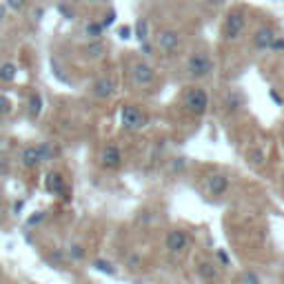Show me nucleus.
<instances>
[{
    "mask_svg": "<svg viewBox=\"0 0 284 284\" xmlns=\"http://www.w3.org/2000/svg\"><path fill=\"white\" fill-rule=\"evenodd\" d=\"M164 247H167L169 253H182L189 247V235H186V231H182V229L169 231L167 238H164Z\"/></svg>",
    "mask_w": 284,
    "mask_h": 284,
    "instance_id": "7",
    "label": "nucleus"
},
{
    "mask_svg": "<svg viewBox=\"0 0 284 284\" xmlns=\"http://www.w3.org/2000/svg\"><path fill=\"white\" fill-rule=\"evenodd\" d=\"M87 2H93V4H96V2H102V0H87Z\"/></svg>",
    "mask_w": 284,
    "mask_h": 284,
    "instance_id": "34",
    "label": "nucleus"
},
{
    "mask_svg": "<svg viewBox=\"0 0 284 284\" xmlns=\"http://www.w3.org/2000/svg\"><path fill=\"white\" fill-rule=\"evenodd\" d=\"M131 78L138 87H149V84L155 80V71L149 62L138 60V62H133V67H131Z\"/></svg>",
    "mask_w": 284,
    "mask_h": 284,
    "instance_id": "6",
    "label": "nucleus"
},
{
    "mask_svg": "<svg viewBox=\"0 0 284 284\" xmlns=\"http://www.w3.org/2000/svg\"><path fill=\"white\" fill-rule=\"evenodd\" d=\"M100 164H102L105 169H109V171H115V169L122 167V151H120V146L106 144L105 149H102Z\"/></svg>",
    "mask_w": 284,
    "mask_h": 284,
    "instance_id": "8",
    "label": "nucleus"
},
{
    "mask_svg": "<svg viewBox=\"0 0 284 284\" xmlns=\"http://www.w3.org/2000/svg\"><path fill=\"white\" fill-rule=\"evenodd\" d=\"M186 71H189V75L195 80L209 78V75L213 73V60L204 51H195V53H191L189 60H186Z\"/></svg>",
    "mask_w": 284,
    "mask_h": 284,
    "instance_id": "1",
    "label": "nucleus"
},
{
    "mask_svg": "<svg viewBox=\"0 0 284 284\" xmlns=\"http://www.w3.org/2000/svg\"><path fill=\"white\" fill-rule=\"evenodd\" d=\"M136 36H138V40H140V42H146V38H149V22H146V20H138Z\"/></svg>",
    "mask_w": 284,
    "mask_h": 284,
    "instance_id": "21",
    "label": "nucleus"
},
{
    "mask_svg": "<svg viewBox=\"0 0 284 284\" xmlns=\"http://www.w3.org/2000/svg\"><path fill=\"white\" fill-rule=\"evenodd\" d=\"M113 91H115V82L111 78H106V75H102V78H98L96 82H93V96L100 98V100L109 98Z\"/></svg>",
    "mask_w": 284,
    "mask_h": 284,
    "instance_id": "11",
    "label": "nucleus"
},
{
    "mask_svg": "<svg viewBox=\"0 0 284 284\" xmlns=\"http://www.w3.org/2000/svg\"><path fill=\"white\" fill-rule=\"evenodd\" d=\"M244 27H247V18L242 11H231L226 16V25H224V38L226 40H238L242 36Z\"/></svg>",
    "mask_w": 284,
    "mask_h": 284,
    "instance_id": "5",
    "label": "nucleus"
},
{
    "mask_svg": "<svg viewBox=\"0 0 284 284\" xmlns=\"http://www.w3.org/2000/svg\"><path fill=\"white\" fill-rule=\"evenodd\" d=\"M40 111H42V98L38 93H31L29 96V115L31 118H38Z\"/></svg>",
    "mask_w": 284,
    "mask_h": 284,
    "instance_id": "15",
    "label": "nucleus"
},
{
    "mask_svg": "<svg viewBox=\"0 0 284 284\" xmlns=\"http://www.w3.org/2000/svg\"><path fill=\"white\" fill-rule=\"evenodd\" d=\"M113 18H115V13H113V11H111V13H109V16H106V18H105V22H102V27H109V25H111V22H113Z\"/></svg>",
    "mask_w": 284,
    "mask_h": 284,
    "instance_id": "31",
    "label": "nucleus"
},
{
    "mask_svg": "<svg viewBox=\"0 0 284 284\" xmlns=\"http://www.w3.org/2000/svg\"><path fill=\"white\" fill-rule=\"evenodd\" d=\"M9 111H11V100H9L7 96H0V118L7 115Z\"/></svg>",
    "mask_w": 284,
    "mask_h": 284,
    "instance_id": "25",
    "label": "nucleus"
},
{
    "mask_svg": "<svg viewBox=\"0 0 284 284\" xmlns=\"http://www.w3.org/2000/svg\"><path fill=\"white\" fill-rule=\"evenodd\" d=\"M42 217H44V213H42V211H38L36 215H31V217H29V222H27V224H38V222L42 220Z\"/></svg>",
    "mask_w": 284,
    "mask_h": 284,
    "instance_id": "29",
    "label": "nucleus"
},
{
    "mask_svg": "<svg viewBox=\"0 0 284 284\" xmlns=\"http://www.w3.org/2000/svg\"><path fill=\"white\" fill-rule=\"evenodd\" d=\"M198 273H200V278L209 280V282H213V280L220 278V271H217V264H213V262H202V264L198 266Z\"/></svg>",
    "mask_w": 284,
    "mask_h": 284,
    "instance_id": "14",
    "label": "nucleus"
},
{
    "mask_svg": "<svg viewBox=\"0 0 284 284\" xmlns=\"http://www.w3.org/2000/svg\"><path fill=\"white\" fill-rule=\"evenodd\" d=\"M184 109L191 115H204L209 111V93L202 87H193L184 96Z\"/></svg>",
    "mask_w": 284,
    "mask_h": 284,
    "instance_id": "2",
    "label": "nucleus"
},
{
    "mask_svg": "<svg viewBox=\"0 0 284 284\" xmlns=\"http://www.w3.org/2000/svg\"><path fill=\"white\" fill-rule=\"evenodd\" d=\"M207 191L209 195H224L229 191V178L222 176V173H213V176L207 178Z\"/></svg>",
    "mask_w": 284,
    "mask_h": 284,
    "instance_id": "9",
    "label": "nucleus"
},
{
    "mask_svg": "<svg viewBox=\"0 0 284 284\" xmlns=\"http://www.w3.org/2000/svg\"><path fill=\"white\" fill-rule=\"evenodd\" d=\"M20 160L22 164H25L27 169H36L40 162H42V158H40V149L38 146H25L20 153Z\"/></svg>",
    "mask_w": 284,
    "mask_h": 284,
    "instance_id": "12",
    "label": "nucleus"
},
{
    "mask_svg": "<svg viewBox=\"0 0 284 284\" xmlns=\"http://www.w3.org/2000/svg\"><path fill=\"white\" fill-rule=\"evenodd\" d=\"M44 186H47L49 193H62V191H65V178H62V173H58V171L47 173Z\"/></svg>",
    "mask_w": 284,
    "mask_h": 284,
    "instance_id": "13",
    "label": "nucleus"
},
{
    "mask_svg": "<svg viewBox=\"0 0 284 284\" xmlns=\"http://www.w3.org/2000/svg\"><path fill=\"white\" fill-rule=\"evenodd\" d=\"M269 49H273V51H280V49H284V38H280V36H278V38L273 40V44H271Z\"/></svg>",
    "mask_w": 284,
    "mask_h": 284,
    "instance_id": "27",
    "label": "nucleus"
},
{
    "mask_svg": "<svg viewBox=\"0 0 284 284\" xmlns=\"http://www.w3.org/2000/svg\"><path fill=\"white\" fill-rule=\"evenodd\" d=\"M38 149H40V158H42V162H47V160H51V158H53V153H56V151L51 149V144H49V142H44V144H40Z\"/></svg>",
    "mask_w": 284,
    "mask_h": 284,
    "instance_id": "23",
    "label": "nucleus"
},
{
    "mask_svg": "<svg viewBox=\"0 0 284 284\" xmlns=\"http://www.w3.org/2000/svg\"><path fill=\"white\" fill-rule=\"evenodd\" d=\"M93 266H96L98 271H102V273H106V275H115L113 264H111V262H106V260H96V262H93Z\"/></svg>",
    "mask_w": 284,
    "mask_h": 284,
    "instance_id": "22",
    "label": "nucleus"
},
{
    "mask_svg": "<svg viewBox=\"0 0 284 284\" xmlns=\"http://www.w3.org/2000/svg\"><path fill=\"white\" fill-rule=\"evenodd\" d=\"M4 173H7V162H4V160L0 158V178H2Z\"/></svg>",
    "mask_w": 284,
    "mask_h": 284,
    "instance_id": "32",
    "label": "nucleus"
},
{
    "mask_svg": "<svg viewBox=\"0 0 284 284\" xmlns=\"http://www.w3.org/2000/svg\"><path fill=\"white\" fill-rule=\"evenodd\" d=\"M87 56L89 58H100L102 53H105V44H102V40H93V42H89L87 44Z\"/></svg>",
    "mask_w": 284,
    "mask_h": 284,
    "instance_id": "19",
    "label": "nucleus"
},
{
    "mask_svg": "<svg viewBox=\"0 0 284 284\" xmlns=\"http://www.w3.org/2000/svg\"><path fill=\"white\" fill-rule=\"evenodd\" d=\"M155 47L160 49L162 53L167 56H176L182 47V40H180V34L173 29H162L155 34Z\"/></svg>",
    "mask_w": 284,
    "mask_h": 284,
    "instance_id": "4",
    "label": "nucleus"
},
{
    "mask_svg": "<svg viewBox=\"0 0 284 284\" xmlns=\"http://www.w3.org/2000/svg\"><path fill=\"white\" fill-rule=\"evenodd\" d=\"M102 29H105V27H102V22H89V25L84 27L87 36H89V38H93V40L100 38V36H102Z\"/></svg>",
    "mask_w": 284,
    "mask_h": 284,
    "instance_id": "20",
    "label": "nucleus"
},
{
    "mask_svg": "<svg viewBox=\"0 0 284 284\" xmlns=\"http://www.w3.org/2000/svg\"><path fill=\"white\" fill-rule=\"evenodd\" d=\"M58 11H60V13H65L67 18H73V11H71V9L67 7V4H60V7H58Z\"/></svg>",
    "mask_w": 284,
    "mask_h": 284,
    "instance_id": "30",
    "label": "nucleus"
},
{
    "mask_svg": "<svg viewBox=\"0 0 284 284\" xmlns=\"http://www.w3.org/2000/svg\"><path fill=\"white\" fill-rule=\"evenodd\" d=\"M247 158L251 160L255 167H260V164H264V160H266V153L262 149H257V146H251V149L247 151Z\"/></svg>",
    "mask_w": 284,
    "mask_h": 284,
    "instance_id": "18",
    "label": "nucleus"
},
{
    "mask_svg": "<svg viewBox=\"0 0 284 284\" xmlns=\"http://www.w3.org/2000/svg\"><path fill=\"white\" fill-rule=\"evenodd\" d=\"M118 34H120V38H122V40L131 38V27H127V25H124V27H120V31H118Z\"/></svg>",
    "mask_w": 284,
    "mask_h": 284,
    "instance_id": "28",
    "label": "nucleus"
},
{
    "mask_svg": "<svg viewBox=\"0 0 284 284\" xmlns=\"http://www.w3.org/2000/svg\"><path fill=\"white\" fill-rule=\"evenodd\" d=\"M69 253H71V257H73V260H82V257H84L82 244H71V247H69Z\"/></svg>",
    "mask_w": 284,
    "mask_h": 284,
    "instance_id": "24",
    "label": "nucleus"
},
{
    "mask_svg": "<svg viewBox=\"0 0 284 284\" xmlns=\"http://www.w3.org/2000/svg\"><path fill=\"white\" fill-rule=\"evenodd\" d=\"M4 16H7V7H4V4H0V22L4 20Z\"/></svg>",
    "mask_w": 284,
    "mask_h": 284,
    "instance_id": "33",
    "label": "nucleus"
},
{
    "mask_svg": "<svg viewBox=\"0 0 284 284\" xmlns=\"http://www.w3.org/2000/svg\"><path fill=\"white\" fill-rule=\"evenodd\" d=\"M25 2H27V0H7L9 9H13V11H20V9L25 7Z\"/></svg>",
    "mask_w": 284,
    "mask_h": 284,
    "instance_id": "26",
    "label": "nucleus"
},
{
    "mask_svg": "<svg viewBox=\"0 0 284 284\" xmlns=\"http://www.w3.org/2000/svg\"><path fill=\"white\" fill-rule=\"evenodd\" d=\"M13 78H16V65H13V62H4V65L0 67V80H2V82H11Z\"/></svg>",
    "mask_w": 284,
    "mask_h": 284,
    "instance_id": "17",
    "label": "nucleus"
},
{
    "mask_svg": "<svg viewBox=\"0 0 284 284\" xmlns=\"http://www.w3.org/2000/svg\"><path fill=\"white\" fill-rule=\"evenodd\" d=\"M275 38H278V34H275L271 27H260V29L255 31V36H253V44H255L257 49H269Z\"/></svg>",
    "mask_w": 284,
    "mask_h": 284,
    "instance_id": "10",
    "label": "nucleus"
},
{
    "mask_svg": "<svg viewBox=\"0 0 284 284\" xmlns=\"http://www.w3.org/2000/svg\"><path fill=\"white\" fill-rule=\"evenodd\" d=\"M242 105H244V98L240 96L238 91H231L229 96H226V109L229 111H238Z\"/></svg>",
    "mask_w": 284,
    "mask_h": 284,
    "instance_id": "16",
    "label": "nucleus"
},
{
    "mask_svg": "<svg viewBox=\"0 0 284 284\" xmlns=\"http://www.w3.org/2000/svg\"><path fill=\"white\" fill-rule=\"evenodd\" d=\"M120 122H122V127L127 131H142L146 127V122H149V118L136 105H127L120 111Z\"/></svg>",
    "mask_w": 284,
    "mask_h": 284,
    "instance_id": "3",
    "label": "nucleus"
}]
</instances>
